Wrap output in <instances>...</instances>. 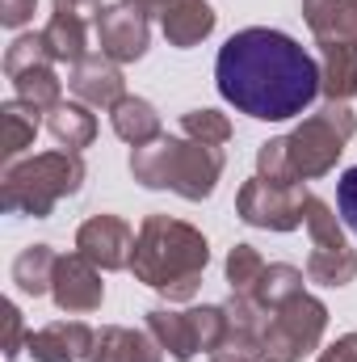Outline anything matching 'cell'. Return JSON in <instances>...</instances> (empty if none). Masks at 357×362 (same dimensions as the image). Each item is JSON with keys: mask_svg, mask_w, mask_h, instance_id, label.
Instances as JSON below:
<instances>
[{"mask_svg": "<svg viewBox=\"0 0 357 362\" xmlns=\"http://www.w3.org/2000/svg\"><path fill=\"white\" fill-rule=\"evenodd\" d=\"M353 135H357V118L349 110V101H324L315 114H307L286 135V152H290L294 177L298 181L328 177L337 169V160L345 156Z\"/></svg>", "mask_w": 357, "mask_h": 362, "instance_id": "cell-5", "label": "cell"}, {"mask_svg": "<svg viewBox=\"0 0 357 362\" xmlns=\"http://www.w3.org/2000/svg\"><path fill=\"white\" fill-rule=\"evenodd\" d=\"M34 4H38V0H0V25L21 30V25L34 17Z\"/></svg>", "mask_w": 357, "mask_h": 362, "instance_id": "cell-31", "label": "cell"}, {"mask_svg": "<svg viewBox=\"0 0 357 362\" xmlns=\"http://www.w3.org/2000/svg\"><path fill=\"white\" fill-rule=\"evenodd\" d=\"M214 85L240 114L257 122H286L320 97V59L282 30L248 25L219 47Z\"/></svg>", "mask_w": 357, "mask_h": 362, "instance_id": "cell-1", "label": "cell"}, {"mask_svg": "<svg viewBox=\"0 0 357 362\" xmlns=\"http://www.w3.org/2000/svg\"><path fill=\"white\" fill-rule=\"evenodd\" d=\"M55 266H59V253H55L51 245H30V249H21L17 262H13V282H17V291H21V295H34V299L51 295Z\"/></svg>", "mask_w": 357, "mask_h": 362, "instance_id": "cell-24", "label": "cell"}, {"mask_svg": "<svg viewBox=\"0 0 357 362\" xmlns=\"http://www.w3.org/2000/svg\"><path fill=\"white\" fill-rule=\"evenodd\" d=\"M303 202H307L303 185H273L265 177H248L236 194V215L261 232H294L303 228Z\"/></svg>", "mask_w": 357, "mask_h": 362, "instance_id": "cell-10", "label": "cell"}, {"mask_svg": "<svg viewBox=\"0 0 357 362\" xmlns=\"http://www.w3.org/2000/svg\"><path fill=\"white\" fill-rule=\"evenodd\" d=\"M0 312H4V337H0V350H4V362H13L17 354H25V341H30V333H25L21 308H17L13 299H4V303H0Z\"/></svg>", "mask_w": 357, "mask_h": 362, "instance_id": "cell-29", "label": "cell"}, {"mask_svg": "<svg viewBox=\"0 0 357 362\" xmlns=\"http://www.w3.org/2000/svg\"><path fill=\"white\" fill-rule=\"evenodd\" d=\"M122 4H135V8H143V13H160V17H164L177 0H122Z\"/></svg>", "mask_w": 357, "mask_h": 362, "instance_id": "cell-33", "label": "cell"}, {"mask_svg": "<svg viewBox=\"0 0 357 362\" xmlns=\"http://www.w3.org/2000/svg\"><path fill=\"white\" fill-rule=\"evenodd\" d=\"M68 89L76 93V101H85L92 110H114L126 97V76L122 64H114L109 55H85L72 72H68Z\"/></svg>", "mask_w": 357, "mask_h": 362, "instance_id": "cell-15", "label": "cell"}, {"mask_svg": "<svg viewBox=\"0 0 357 362\" xmlns=\"http://www.w3.org/2000/svg\"><path fill=\"white\" fill-rule=\"evenodd\" d=\"M47 131H51V139L59 148L80 152V148H89L92 139H97V114H92V105H85V101H59L47 114Z\"/></svg>", "mask_w": 357, "mask_h": 362, "instance_id": "cell-23", "label": "cell"}, {"mask_svg": "<svg viewBox=\"0 0 357 362\" xmlns=\"http://www.w3.org/2000/svg\"><path fill=\"white\" fill-rule=\"evenodd\" d=\"M303 21L315 42L357 47V0H303Z\"/></svg>", "mask_w": 357, "mask_h": 362, "instance_id": "cell-18", "label": "cell"}, {"mask_svg": "<svg viewBox=\"0 0 357 362\" xmlns=\"http://www.w3.org/2000/svg\"><path fill=\"white\" fill-rule=\"evenodd\" d=\"M227 169L223 148L198 144L189 135H160L147 148H131V177L143 189H173L185 202H202Z\"/></svg>", "mask_w": 357, "mask_h": 362, "instance_id": "cell-3", "label": "cell"}, {"mask_svg": "<svg viewBox=\"0 0 357 362\" xmlns=\"http://www.w3.org/2000/svg\"><path fill=\"white\" fill-rule=\"evenodd\" d=\"M38 114H42V110L30 105V101H21V97H13V101L0 105V160H4V165H13V160L34 144V135H38V127H42Z\"/></svg>", "mask_w": 357, "mask_h": 362, "instance_id": "cell-21", "label": "cell"}, {"mask_svg": "<svg viewBox=\"0 0 357 362\" xmlns=\"http://www.w3.org/2000/svg\"><path fill=\"white\" fill-rule=\"evenodd\" d=\"M147 333L160 341V350L177 362H189L198 354H210L223 333H227V308L223 303H202V308H152L147 312Z\"/></svg>", "mask_w": 357, "mask_h": 362, "instance_id": "cell-8", "label": "cell"}, {"mask_svg": "<svg viewBox=\"0 0 357 362\" xmlns=\"http://www.w3.org/2000/svg\"><path fill=\"white\" fill-rule=\"evenodd\" d=\"M307 274L294 270V266H286V262H269L265 274H261V282H257V291L248 295L261 312H273L277 303H286V299H294V295H303L307 286Z\"/></svg>", "mask_w": 357, "mask_h": 362, "instance_id": "cell-25", "label": "cell"}, {"mask_svg": "<svg viewBox=\"0 0 357 362\" xmlns=\"http://www.w3.org/2000/svg\"><path fill=\"white\" fill-rule=\"evenodd\" d=\"M214 21H219V13H214L206 0H177V4L160 17L164 38H169V47H177V51H189V47H198L202 38H210V34H214Z\"/></svg>", "mask_w": 357, "mask_h": 362, "instance_id": "cell-20", "label": "cell"}, {"mask_svg": "<svg viewBox=\"0 0 357 362\" xmlns=\"http://www.w3.org/2000/svg\"><path fill=\"white\" fill-rule=\"evenodd\" d=\"M337 211H341V223L349 232H357V165L345 169L337 181Z\"/></svg>", "mask_w": 357, "mask_h": 362, "instance_id": "cell-30", "label": "cell"}, {"mask_svg": "<svg viewBox=\"0 0 357 362\" xmlns=\"http://www.w3.org/2000/svg\"><path fill=\"white\" fill-rule=\"evenodd\" d=\"M181 135H189L198 144L223 148L231 139V118L219 114V110H189V114H181Z\"/></svg>", "mask_w": 357, "mask_h": 362, "instance_id": "cell-27", "label": "cell"}, {"mask_svg": "<svg viewBox=\"0 0 357 362\" xmlns=\"http://www.w3.org/2000/svg\"><path fill=\"white\" fill-rule=\"evenodd\" d=\"M303 228L311 236V253H307V282L320 286H349L357 278V249L345 236L341 215H332V206L315 194H307L303 202Z\"/></svg>", "mask_w": 357, "mask_h": 362, "instance_id": "cell-7", "label": "cell"}, {"mask_svg": "<svg viewBox=\"0 0 357 362\" xmlns=\"http://www.w3.org/2000/svg\"><path fill=\"white\" fill-rule=\"evenodd\" d=\"M315 47H320V93L328 101L357 97V47H337V42H315Z\"/></svg>", "mask_w": 357, "mask_h": 362, "instance_id": "cell-22", "label": "cell"}, {"mask_svg": "<svg viewBox=\"0 0 357 362\" xmlns=\"http://www.w3.org/2000/svg\"><path fill=\"white\" fill-rule=\"evenodd\" d=\"M4 76H8V85H13V93L21 101L38 105L42 114H51L63 101V81L55 72V55H51L42 30L38 34H17L8 42V51H4Z\"/></svg>", "mask_w": 357, "mask_h": 362, "instance_id": "cell-9", "label": "cell"}, {"mask_svg": "<svg viewBox=\"0 0 357 362\" xmlns=\"http://www.w3.org/2000/svg\"><path fill=\"white\" fill-rule=\"evenodd\" d=\"M328 333V308L324 299H315L311 291L277 303L273 312H265L261 325V358L265 362H303L307 354L320 350Z\"/></svg>", "mask_w": 357, "mask_h": 362, "instance_id": "cell-6", "label": "cell"}, {"mask_svg": "<svg viewBox=\"0 0 357 362\" xmlns=\"http://www.w3.org/2000/svg\"><path fill=\"white\" fill-rule=\"evenodd\" d=\"M89 362H164V350L152 333L126 329V325H105L89 350Z\"/></svg>", "mask_w": 357, "mask_h": 362, "instance_id": "cell-17", "label": "cell"}, {"mask_svg": "<svg viewBox=\"0 0 357 362\" xmlns=\"http://www.w3.org/2000/svg\"><path fill=\"white\" fill-rule=\"evenodd\" d=\"M257 177L273 181V185H303L294 177V165H290V152H286V135L282 139H265L257 148Z\"/></svg>", "mask_w": 357, "mask_h": 362, "instance_id": "cell-28", "label": "cell"}, {"mask_svg": "<svg viewBox=\"0 0 357 362\" xmlns=\"http://www.w3.org/2000/svg\"><path fill=\"white\" fill-rule=\"evenodd\" d=\"M92 34H97V47L101 55H109L114 64H135L147 55V42H152V25H147V13L135 8V4H101L97 21H92Z\"/></svg>", "mask_w": 357, "mask_h": 362, "instance_id": "cell-11", "label": "cell"}, {"mask_svg": "<svg viewBox=\"0 0 357 362\" xmlns=\"http://www.w3.org/2000/svg\"><path fill=\"white\" fill-rule=\"evenodd\" d=\"M315 362H357V333L337 337L328 350H320V358H315Z\"/></svg>", "mask_w": 357, "mask_h": 362, "instance_id": "cell-32", "label": "cell"}, {"mask_svg": "<svg viewBox=\"0 0 357 362\" xmlns=\"http://www.w3.org/2000/svg\"><path fill=\"white\" fill-rule=\"evenodd\" d=\"M76 253H85L97 270H131L135 232L122 215H89L76 228Z\"/></svg>", "mask_w": 357, "mask_h": 362, "instance_id": "cell-12", "label": "cell"}, {"mask_svg": "<svg viewBox=\"0 0 357 362\" xmlns=\"http://www.w3.org/2000/svg\"><path fill=\"white\" fill-rule=\"evenodd\" d=\"M51 299L59 312L68 316H89L105 303V282L101 270L92 266L85 253H59L55 266V282H51Z\"/></svg>", "mask_w": 357, "mask_h": 362, "instance_id": "cell-14", "label": "cell"}, {"mask_svg": "<svg viewBox=\"0 0 357 362\" xmlns=\"http://www.w3.org/2000/svg\"><path fill=\"white\" fill-rule=\"evenodd\" d=\"M109 122H114V135L131 148H147L164 135V122H160V110L147 101V97H122L114 110H109Z\"/></svg>", "mask_w": 357, "mask_h": 362, "instance_id": "cell-19", "label": "cell"}, {"mask_svg": "<svg viewBox=\"0 0 357 362\" xmlns=\"http://www.w3.org/2000/svg\"><path fill=\"white\" fill-rule=\"evenodd\" d=\"M265 257H261V249L257 245H236L231 253H227V282H231V295H253L257 291V282H261V274H265Z\"/></svg>", "mask_w": 357, "mask_h": 362, "instance_id": "cell-26", "label": "cell"}, {"mask_svg": "<svg viewBox=\"0 0 357 362\" xmlns=\"http://www.w3.org/2000/svg\"><path fill=\"white\" fill-rule=\"evenodd\" d=\"M210 266V245L202 228L173 219V215H147L135 232V282L152 286L169 303H189L202 291V274Z\"/></svg>", "mask_w": 357, "mask_h": 362, "instance_id": "cell-2", "label": "cell"}, {"mask_svg": "<svg viewBox=\"0 0 357 362\" xmlns=\"http://www.w3.org/2000/svg\"><path fill=\"white\" fill-rule=\"evenodd\" d=\"M101 4L97 0H55L51 4V21L42 30L55 64H68L76 68L85 55H89V21H97Z\"/></svg>", "mask_w": 357, "mask_h": 362, "instance_id": "cell-13", "label": "cell"}, {"mask_svg": "<svg viewBox=\"0 0 357 362\" xmlns=\"http://www.w3.org/2000/svg\"><path fill=\"white\" fill-rule=\"evenodd\" d=\"M97 341L85 320H51L47 329L30 333L25 354L34 362H89V350Z\"/></svg>", "mask_w": 357, "mask_h": 362, "instance_id": "cell-16", "label": "cell"}, {"mask_svg": "<svg viewBox=\"0 0 357 362\" xmlns=\"http://www.w3.org/2000/svg\"><path fill=\"white\" fill-rule=\"evenodd\" d=\"M89 177L85 156L55 148V152H38L30 160H13L0 173V206L8 215H30V219H51V211L80 194V185Z\"/></svg>", "mask_w": 357, "mask_h": 362, "instance_id": "cell-4", "label": "cell"}]
</instances>
